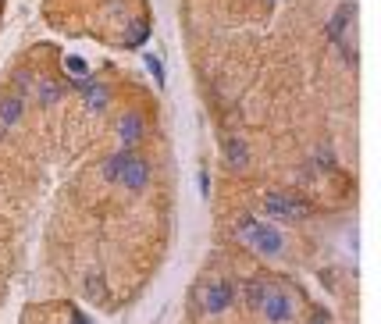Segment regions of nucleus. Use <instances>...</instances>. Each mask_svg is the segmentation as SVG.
<instances>
[{
    "mask_svg": "<svg viewBox=\"0 0 381 324\" xmlns=\"http://www.w3.org/2000/svg\"><path fill=\"white\" fill-rule=\"evenodd\" d=\"M103 175H107L111 182H118V186L139 193L146 182H150V164H146L139 153H132L129 147H125L121 153H114L107 164H103Z\"/></svg>",
    "mask_w": 381,
    "mask_h": 324,
    "instance_id": "1",
    "label": "nucleus"
},
{
    "mask_svg": "<svg viewBox=\"0 0 381 324\" xmlns=\"http://www.w3.org/2000/svg\"><path fill=\"white\" fill-rule=\"evenodd\" d=\"M236 232H239V239H246L253 250H260V253H267V257H274V253H282V232L274 228V225H267V221H257V217H239V225H236Z\"/></svg>",
    "mask_w": 381,
    "mask_h": 324,
    "instance_id": "2",
    "label": "nucleus"
},
{
    "mask_svg": "<svg viewBox=\"0 0 381 324\" xmlns=\"http://www.w3.org/2000/svg\"><path fill=\"white\" fill-rule=\"evenodd\" d=\"M260 210L271 221H303V217H310V204L300 196H292V193H264Z\"/></svg>",
    "mask_w": 381,
    "mask_h": 324,
    "instance_id": "3",
    "label": "nucleus"
},
{
    "mask_svg": "<svg viewBox=\"0 0 381 324\" xmlns=\"http://www.w3.org/2000/svg\"><path fill=\"white\" fill-rule=\"evenodd\" d=\"M231 299H236V285L231 281H210L203 289V310L207 314H221L231 307Z\"/></svg>",
    "mask_w": 381,
    "mask_h": 324,
    "instance_id": "4",
    "label": "nucleus"
},
{
    "mask_svg": "<svg viewBox=\"0 0 381 324\" xmlns=\"http://www.w3.org/2000/svg\"><path fill=\"white\" fill-rule=\"evenodd\" d=\"M260 310L267 314V321H274V324H285V321L292 317V299H289L282 289H271V285H267Z\"/></svg>",
    "mask_w": 381,
    "mask_h": 324,
    "instance_id": "5",
    "label": "nucleus"
},
{
    "mask_svg": "<svg viewBox=\"0 0 381 324\" xmlns=\"http://www.w3.org/2000/svg\"><path fill=\"white\" fill-rule=\"evenodd\" d=\"M118 136H121V143H125V147L139 143V139L146 136V121H143V118H139L136 111L121 114V118H118Z\"/></svg>",
    "mask_w": 381,
    "mask_h": 324,
    "instance_id": "6",
    "label": "nucleus"
},
{
    "mask_svg": "<svg viewBox=\"0 0 381 324\" xmlns=\"http://www.w3.org/2000/svg\"><path fill=\"white\" fill-rule=\"evenodd\" d=\"M22 114H25V96H18V93L0 96V121H4V125H18Z\"/></svg>",
    "mask_w": 381,
    "mask_h": 324,
    "instance_id": "7",
    "label": "nucleus"
},
{
    "mask_svg": "<svg viewBox=\"0 0 381 324\" xmlns=\"http://www.w3.org/2000/svg\"><path fill=\"white\" fill-rule=\"evenodd\" d=\"M356 22V4H342V8H338L335 11V18H331V25H328V36L335 39V43H338V39H342V32L349 29Z\"/></svg>",
    "mask_w": 381,
    "mask_h": 324,
    "instance_id": "8",
    "label": "nucleus"
},
{
    "mask_svg": "<svg viewBox=\"0 0 381 324\" xmlns=\"http://www.w3.org/2000/svg\"><path fill=\"white\" fill-rule=\"evenodd\" d=\"M225 160H228V164L236 168V171H243V168L249 164V150H246V143H243L239 136L225 139Z\"/></svg>",
    "mask_w": 381,
    "mask_h": 324,
    "instance_id": "9",
    "label": "nucleus"
},
{
    "mask_svg": "<svg viewBox=\"0 0 381 324\" xmlns=\"http://www.w3.org/2000/svg\"><path fill=\"white\" fill-rule=\"evenodd\" d=\"M36 100H39V107H50V104H57V100H61V83H57V78H36Z\"/></svg>",
    "mask_w": 381,
    "mask_h": 324,
    "instance_id": "10",
    "label": "nucleus"
},
{
    "mask_svg": "<svg viewBox=\"0 0 381 324\" xmlns=\"http://www.w3.org/2000/svg\"><path fill=\"white\" fill-rule=\"evenodd\" d=\"M264 292H267V281L264 278H249L246 281V307H253V310H260V303H264Z\"/></svg>",
    "mask_w": 381,
    "mask_h": 324,
    "instance_id": "11",
    "label": "nucleus"
},
{
    "mask_svg": "<svg viewBox=\"0 0 381 324\" xmlns=\"http://www.w3.org/2000/svg\"><path fill=\"white\" fill-rule=\"evenodd\" d=\"M82 93H86V104H90V111H103V107H107V100H111L107 86H100V83H90Z\"/></svg>",
    "mask_w": 381,
    "mask_h": 324,
    "instance_id": "12",
    "label": "nucleus"
},
{
    "mask_svg": "<svg viewBox=\"0 0 381 324\" xmlns=\"http://www.w3.org/2000/svg\"><path fill=\"white\" fill-rule=\"evenodd\" d=\"M86 296L96 299V303L107 299V289H103V278H100V274H90V278H86Z\"/></svg>",
    "mask_w": 381,
    "mask_h": 324,
    "instance_id": "13",
    "label": "nucleus"
},
{
    "mask_svg": "<svg viewBox=\"0 0 381 324\" xmlns=\"http://www.w3.org/2000/svg\"><path fill=\"white\" fill-rule=\"evenodd\" d=\"M65 68H68V72H75V78H72V83H79V78H90V72H86V61H82V57H65Z\"/></svg>",
    "mask_w": 381,
    "mask_h": 324,
    "instance_id": "14",
    "label": "nucleus"
},
{
    "mask_svg": "<svg viewBox=\"0 0 381 324\" xmlns=\"http://www.w3.org/2000/svg\"><path fill=\"white\" fill-rule=\"evenodd\" d=\"M32 86H36V78H32L29 72H18V75H14V93H18V96H25Z\"/></svg>",
    "mask_w": 381,
    "mask_h": 324,
    "instance_id": "15",
    "label": "nucleus"
},
{
    "mask_svg": "<svg viewBox=\"0 0 381 324\" xmlns=\"http://www.w3.org/2000/svg\"><path fill=\"white\" fill-rule=\"evenodd\" d=\"M146 29H150V25H146V18H136V22H132V29H129V43L132 47L146 39Z\"/></svg>",
    "mask_w": 381,
    "mask_h": 324,
    "instance_id": "16",
    "label": "nucleus"
},
{
    "mask_svg": "<svg viewBox=\"0 0 381 324\" xmlns=\"http://www.w3.org/2000/svg\"><path fill=\"white\" fill-rule=\"evenodd\" d=\"M146 68H150V72H154V78L164 86V65H161V61H157L154 54H146Z\"/></svg>",
    "mask_w": 381,
    "mask_h": 324,
    "instance_id": "17",
    "label": "nucleus"
},
{
    "mask_svg": "<svg viewBox=\"0 0 381 324\" xmlns=\"http://www.w3.org/2000/svg\"><path fill=\"white\" fill-rule=\"evenodd\" d=\"M200 189L210 193V175H207V171H200Z\"/></svg>",
    "mask_w": 381,
    "mask_h": 324,
    "instance_id": "18",
    "label": "nucleus"
},
{
    "mask_svg": "<svg viewBox=\"0 0 381 324\" xmlns=\"http://www.w3.org/2000/svg\"><path fill=\"white\" fill-rule=\"evenodd\" d=\"M72 324H90V321H86V314H82V310H72Z\"/></svg>",
    "mask_w": 381,
    "mask_h": 324,
    "instance_id": "19",
    "label": "nucleus"
},
{
    "mask_svg": "<svg viewBox=\"0 0 381 324\" xmlns=\"http://www.w3.org/2000/svg\"><path fill=\"white\" fill-rule=\"evenodd\" d=\"M310 324H328V314H325V310H317V314H313V321H310Z\"/></svg>",
    "mask_w": 381,
    "mask_h": 324,
    "instance_id": "20",
    "label": "nucleus"
},
{
    "mask_svg": "<svg viewBox=\"0 0 381 324\" xmlns=\"http://www.w3.org/2000/svg\"><path fill=\"white\" fill-rule=\"evenodd\" d=\"M4 129H8V125H4V121H0V139H4Z\"/></svg>",
    "mask_w": 381,
    "mask_h": 324,
    "instance_id": "21",
    "label": "nucleus"
}]
</instances>
